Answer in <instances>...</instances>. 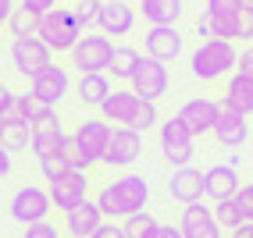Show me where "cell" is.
I'll list each match as a JSON object with an SVG mask.
<instances>
[{"mask_svg": "<svg viewBox=\"0 0 253 238\" xmlns=\"http://www.w3.org/2000/svg\"><path fill=\"white\" fill-rule=\"evenodd\" d=\"M22 238H57V228L50 220H40V224H29Z\"/></svg>", "mask_w": 253, "mask_h": 238, "instance_id": "40", "label": "cell"}, {"mask_svg": "<svg viewBox=\"0 0 253 238\" xmlns=\"http://www.w3.org/2000/svg\"><path fill=\"white\" fill-rule=\"evenodd\" d=\"M100 224H104V213H100V206H96L93 199H86L82 206H75V210L64 213V228H68L72 238H93V231Z\"/></svg>", "mask_w": 253, "mask_h": 238, "instance_id": "23", "label": "cell"}, {"mask_svg": "<svg viewBox=\"0 0 253 238\" xmlns=\"http://www.w3.org/2000/svg\"><path fill=\"white\" fill-rule=\"evenodd\" d=\"M139 50L136 46H128V43H118L114 46V54H111V64H107V78L114 82H128L132 71H136V64H139Z\"/></svg>", "mask_w": 253, "mask_h": 238, "instance_id": "27", "label": "cell"}, {"mask_svg": "<svg viewBox=\"0 0 253 238\" xmlns=\"http://www.w3.org/2000/svg\"><path fill=\"white\" fill-rule=\"evenodd\" d=\"M239 174H235V167L228 164H211L204 171V199L217 203V199H232L235 189H239Z\"/></svg>", "mask_w": 253, "mask_h": 238, "instance_id": "21", "label": "cell"}, {"mask_svg": "<svg viewBox=\"0 0 253 238\" xmlns=\"http://www.w3.org/2000/svg\"><path fill=\"white\" fill-rule=\"evenodd\" d=\"M125 235L128 238H154L157 235V228H161V220L150 213V210H139V213H132V217H125Z\"/></svg>", "mask_w": 253, "mask_h": 238, "instance_id": "30", "label": "cell"}, {"mask_svg": "<svg viewBox=\"0 0 253 238\" xmlns=\"http://www.w3.org/2000/svg\"><path fill=\"white\" fill-rule=\"evenodd\" d=\"M14 96H18V93H11V89L4 86V82H0V117L14 110Z\"/></svg>", "mask_w": 253, "mask_h": 238, "instance_id": "44", "label": "cell"}, {"mask_svg": "<svg viewBox=\"0 0 253 238\" xmlns=\"http://www.w3.org/2000/svg\"><path fill=\"white\" fill-rule=\"evenodd\" d=\"M32 142V125L18 114H4V125H0V146L7 153H22Z\"/></svg>", "mask_w": 253, "mask_h": 238, "instance_id": "25", "label": "cell"}, {"mask_svg": "<svg viewBox=\"0 0 253 238\" xmlns=\"http://www.w3.org/2000/svg\"><path fill=\"white\" fill-rule=\"evenodd\" d=\"M36 29H40V14L25 11L22 4L11 11V18H7V32H11V39H25V36H36Z\"/></svg>", "mask_w": 253, "mask_h": 238, "instance_id": "29", "label": "cell"}, {"mask_svg": "<svg viewBox=\"0 0 253 238\" xmlns=\"http://www.w3.org/2000/svg\"><path fill=\"white\" fill-rule=\"evenodd\" d=\"M171 86V75H168V64L164 61H154V57H139L136 71L128 78V89L136 93L143 103H157V100L168 93Z\"/></svg>", "mask_w": 253, "mask_h": 238, "instance_id": "6", "label": "cell"}, {"mask_svg": "<svg viewBox=\"0 0 253 238\" xmlns=\"http://www.w3.org/2000/svg\"><path fill=\"white\" fill-rule=\"evenodd\" d=\"M46 192H50V203H54L57 210H75L82 206V203L89 199V181H86V171H64L61 178H54L46 185Z\"/></svg>", "mask_w": 253, "mask_h": 238, "instance_id": "12", "label": "cell"}, {"mask_svg": "<svg viewBox=\"0 0 253 238\" xmlns=\"http://www.w3.org/2000/svg\"><path fill=\"white\" fill-rule=\"evenodd\" d=\"M139 107H143V100H139L136 93H132L128 86H114V89L107 93V100H104V103H100L96 110H100V117H104L107 125L132 128V121H136Z\"/></svg>", "mask_w": 253, "mask_h": 238, "instance_id": "14", "label": "cell"}, {"mask_svg": "<svg viewBox=\"0 0 253 238\" xmlns=\"http://www.w3.org/2000/svg\"><path fill=\"white\" fill-rule=\"evenodd\" d=\"M68 4H79V0H68Z\"/></svg>", "mask_w": 253, "mask_h": 238, "instance_id": "49", "label": "cell"}, {"mask_svg": "<svg viewBox=\"0 0 253 238\" xmlns=\"http://www.w3.org/2000/svg\"><path fill=\"white\" fill-rule=\"evenodd\" d=\"M107 139H111V125L104 117H86L75 132H72V142L79 146V153L86 157V164H100L104 160V149H107Z\"/></svg>", "mask_w": 253, "mask_h": 238, "instance_id": "13", "label": "cell"}, {"mask_svg": "<svg viewBox=\"0 0 253 238\" xmlns=\"http://www.w3.org/2000/svg\"><path fill=\"white\" fill-rule=\"evenodd\" d=\"M239 7H243V0H207L204 11L221 14V18H235V14H239Z\"/></svg>", "mask_w": 253, "mask_h": 238, "instance_id": "38", "label": "cell"}, {"mask_svg": "<svg viewBox=\"0 0 253 238\" xmlns=\"http://www.w3.org/2000/svg\"><path fill=\"white\" fill-rule=\"evenodd\" d=\"M143 153V135L136 128H111V139H107V149H104V167H114V171H122V167H132L139 160Z\"/></svg>", "mask_w": 253, "mask_h": 238, "instance_id": "11", "label": "cell"}, {"mask_svg": "<svg viewBox=\"0 0 253 238\" xmlns=\"http://www.w3.org/2000/svg\"><path fill=\"white\" fill-rule=\"evenodd\" d=\"M93 238H128V235H125V228L118 224V220H104V224L93 231Z\"/></svg>", "mask_w": 253, "mask_h": 238, "instance_id": "41", "label": "cell"}, {"mask_svg": "<svg viewBox=\"0 0 253 238\" xmlns=\"http://www.w3.org/2000/svg\"><path fill=\"white\" fill-rule=\"evenodd\" d=\"M235 39H253V7L243 4L235 14Z\"/></svg>", "mask_w": 253, "mask_h": 238, "instance_id": "36", "label": "cell"}, {"mask_svg": "<svg viewBox=\"0 0 253 238\" xmlns=\"http://www.w3.org/2000/svg\"><path fill=\"white\" fill-rule=\"evenodd\" d=\"M136 22H139V11L132 4H122V0H104L100 4V14H96V29L104 32L107 39H125L136 32Z\"/></svg>", "mask_w": 253, "mask_h": 238, "instance_id": "10", "label": "cell"}, {"mask_svg": "<svg viewBox=\"0 0 253 238\" xmlns=\"http://www.w3.org/2000/svg\"><path fill=\"white\" fill-rule=\"evenodd\" d=\"M100 4H104V0H79V4H72V14H75V22H79L82 32H89V29L96 25Z\"/></svg>", "mask_w": 253, "mask_h": 238, "instance_id": "33", "label": "cell"}, {"mask_svg": "<svg viewBox=\"0 0 253 238\" xmlns=\"http://www.w3.org/2000/svg\"><path fill=\"white\" fill-rule=\"evenodd\" d=\"M14 7H18L14 0H0V29L7 25V18H11V11H14Z\"/></svg>", "mask_w": 253, "mask_h": 238, "instance_id": "46", "label": "cell"}, {"mask_svg": "<svg viewBox=\"0 0 253 238\" xmlns=\"http://www.w3.org/2000/svg\"><path fill=\"white\" fill-rule=\"evenodd\" d=\"M235 61H239V50H235L232 39H204L193 57H189V68H193V78L200 82H217L235 71Z\"/></svg>", "mask_w": 253, "mask_h": 238, "instance_id": "2", "label": "cell"}, {"mask_svg": "<svg viewBox=\"0 0 253 238\" xmlns=\"http://www.w3.org/2000/svg\"><path fill=\"white\" fill-rule=\"evenodd\" d=\"M211 135L217 139V146H221V149H239V146H246V139H250V117H243V114L221 107V114H217V125H214Z\"/></svg>", "mask_w": 253, "mask_h": 238, "instance_id": "20", "label": "cell"}, {"mask_svg": "<svg viewBox=\"0 0 253 238\" xmlns=\"http://www.w3.org/2000/svg\"><path fill=\"white\" fill-rule=\"evenodd\" d=\"M22 7L32 11V14H46V11L57 7V0H22Z\"/></svg>", "mask_w": 253, "mask_h": 238, "instance_id": "43", "label": "cell"}, {"mask_svg": "<svg viewBox=\"0 0 253 238\" xmlns=\"http://www.w3.org/2000/svg\"><path fill=\"white\" fill-rule=\"evenodd\" d=\"M4 174H11V153L0 146V178H4Z\"/></svg>", "mask_w": 253, "mask_h": 238, "instance_id": "47", "label": "cell"}, {"mask_svg": "<svg viewBox=\"0 0 253 238\" xmlns=\"http://www.w3.org/2000/svg\"><path fill=\"white\" fill-rule=\"evenodd\" d=\"M154 238H182V231H178V224H161Z\"/></svg>", "mask_w": 253, "mask_h": 238, "instance_id": "45", "label": "cell"}, {"mask_svg": "<svg viewBox=\"0 0 253 238\" xmlns=\"http://www.w3.org/2000/svg\"><path fill=\"white\" fill-rule=\"evenodd\" d=\"M221 107H225V110H235V114H243V117L253 114V78H250V75H239V71L228 75V86H225V96H221Z\"/></svg>", "mask_w": 253, "mask_h": 238, "instance_id": "22", "label": "cell"}, {"mask_svg": "<svg viewBox=\"0 0 253 238\" xmlns=\"http://www.w3.org/2000/svg\"><path fill=\"white\" fill-rule=\"evenodd\" d=\"M161 125V114H157V103H143L139 114H136V121H132V128H136L139 135L150 132V128H157Z\"/></svg>", "mask_w": 253, "mask_h": 238, "instance_id": "35", "label": "cell"}, {"mask_svg": "<svg viewBox=\"0 0 253 238\" xmlns=\"http://www.w3.org/2000/svg\"><path fill=\"white\" fill-rule=\"evenodd\" d=\"M54 61L50 46L40 39V36H25V39H11V68L18 71L22 78H32L40 75L43 68Z\"/></svg>", "mask_w": 253, "mask_h": 238, "instance_id": "8", "label": "cell"}, {"mask_svg": "<svg viewBox=\"0 0 253 238\" xmlns=\"http://www.w3.org/2000/svg\"><path fill=\"white\" fill-rule=\"evenodd\" d=\"M64 139H68V135H64V128L57 121V110H50L46 117L32 121V142H29V149L36 153V160H43V157H50V153H61Z\"/></svg>", "mask_w": 253, "mask_h": 238, "instance_id": "17", "label": "cell"}, {"mask_svg": "<svg viewBox=\"0 0 253 238\" xmlns=\"http://www.w3.org/2000/svg\"><path fill=\"white\" fill-rule=\"evenodd\" d=\"M107 93H111V78H107V71L79 75V82H75V96H79L82 107H100V103L107 100Z\"/></svg>", "mask_w": 253, "mask_h": 238, "instance_id": "24", "label": "cell"}, {"mask_svg": "<svg viewBox=\"0 0 253 238\" xmlns=\"http://www.w3.org/2000/svg\"><path fill=\"white\" fill-rule=\"evenodd\" d=\"M36 164H40V174H43L46 181H54V178H61L64 171H72V167L64 164L61 153H50V157H43V160H36Z\"/></svg>", "mask_w": 253, "mask_h": 238, "instance_id": "34", "label": "cell"}, {"mask_svg": "<svg viewBox=\"0 0 253 238\" xmlns=\"http://www.w3.org/2000/svg\"><path fill=\"white\" fill-rule=\"evenodd\" d=\"M157 142H161V157L171 164V167H185V164H193L196 135L185 128L178 117H168V121H161V125H157Z\"/></svg>", "mask_w": 253, "mask_h": 238, "instance_id": "4", "label": "cell"}, {"mask_svg": "<svg viewBox=\"0 0 253 238\" xmlns=\"http://www.w3.org/2000/svg\"><path fill=\"white\" fill-rule=\"evenodd\" d=\"M211 210H214V220L221 224V231H235L239 224H246V217L239 210V203H235V196L232 199H217Z\"/></svg>", "mask_w": 253, "mask_h": 238, "instance_id": "31", "label": "cell"}, {"mask_svg": "<svg viewBox=\"0 0 253 238\" xmlns=\"http://www.w3.org/2000/svg\"><path fill=\"white\" fill-rule=\"evenodd\" d=\"M196 32H200L204 39H235V18H221V14L200 11Z\"/></svg>", "mask_w": 253, "mask_h": 238, "instance_id": "28", "label": "cell"}, {"mask_svg": "<svg viewBox=\"0 0 253 238\" xmlns=\"http://www.w3.org/2000/svg\"><path fill=\"white\" fill-rule=\"evenodd\" d=\"M0 125H4V117H0Z\"/></svg>", "mask_w": 253, "mask_h": 238, "instance_id": "51", "label": "cell"}, {"mask_svg": "<svg viewBox=\"0 0 253 238\" xmlns=\"http://www.w3.org/2000/svg\"><path fill=\"white\" fill-rule=\"evenodd\" d=\"M235 203H239V210L246 220H253V181H243L239 189H235Z\"/></svg>", "mask_w": 253, "mask_h": 238, "instance_id": "39", "label": "cell"}, {"mask_svg": "<svg viewBox=\"0 0 253 238\" xmlns=\"http://www.w3.org/2000/svg\"><path fill=\"white\" fill-rule=\"evenodd\" d=\"M61 157H64V164H68L72 171H89V164H86V157L79 153V146L72 142V135L64 139V149H61Z\"/></svg>", "mask_w": 253, "mask_h": 238, "instance_id": "37", "label": "cell"}, {"mask_svg": "<svg viewBox=\"0 0 253 238\" xmlns=\"http://www.w3.org/2000/svg\"><path fill=\"white\" fill-rule=\"evenodd\" d=\"M36 36L50 46V54H68V50L82 39V29H79V22H75L72 7H54V11L40 14Z\"/></svg>", "mask_w": 253, "mask_h": 238, "instance_id": "3", "label": "cell"}, {"mask_svg": "<svg viewBox=\"0 0 253 238\" xmlns=\"http://www.w3.org/2000/svg\"><path fill=\"white\" fill-rule=\"evenodd\" d=\"M111 54H114V43L104 36V32H82V39L68 50L72 68H75L79 75H89V71H107Z\"/></svg>", "mask_w": 253, "mask_h": 238, "instance_id": "5", "label": "cell"}, {"mask_svg": "<svg viewBox=\"0 0 253 238\" xmlns=\"http://www.w3.org/2000/svg\"><path fill=\"white\" fill-rule=\"evenodd\" d=\"M68 89H72V75H68V68H64V64H54V61H50L40 75H32V78H29V93H32V96H40L43 103H46V107H54V110H57L61 100L68 96Z\"/></svg>", "mask_w": 253, "mask_h": 238, "instance_id": "9", "label": "cell"}, {"mask_svg": "<svg viewBox=\"0 0 253 238\" xmlns=\"http://www.w3.org/2000/svg\"><path fill=\"white\" fill-rule=\"evenodd\" d=\"M235 71H239V75H250V78H253V43L239 50V61H235Z\"/></svg>", "mask_w": 253, "mask_h": 238, "instance_id": "42", "label": "cell"}, {"mask_svg": "<svg viewBox=\"0 0 253 238\" xmlns=\"http://www.w3.org/2000/svg\"><path fill=\"white\" fill-rule=\"evenodd\" d=\"M243 4H246V0H243Z\"/></svg>", "mask_w": 253, "mask_h": 238, "instance_id": "52", "label": "cell"}, {"mask_svg": "<svg viewBox=\"0 0 253 238\" xmlns=\"http://www.w3.org/2000/svg\"><path fill=\"white\" fill-rule=\"evenodd\" d=\"M217 114H221V103L211 96H193V100H185L182 110L175 114L178 121L189 128L193 135H211L214 125H217Z\"/></svg>", "mask_w": 253, "mask_h": 238, "instance_id": "15", "label": "cell"}, {"mask_svg": "<svg viewBox=\"0 0 253 238\" xmlns=\"http://www.w3.org/2000/svg\"><path fill=\"white\" fill-rule=\"evenodd\" d=\"M246 4H250V7H253V0H246Z\"/></svg>", "mask_w": 253, "mask_h": 238, "instance_id": "50", "label": "cell"}, {"mask_svg": "<svg viewBox=\"0 0 253 238\" xmlns=\"http://www.w3.org/2000/svg\"><path fill=\"white\" fill-rule=\"evenodd\" d=\"M168 196L182 206H189V203H204V171L193 164L185 167H175L171 171V181H168Z\"/></svg>", "mask_w": 253, "mask_h": 238, "instance_id": "19", "label": "cell"}, {"mask_svg": "<svg viewBox=\"0 0 253 238\" xmlns=\"http://www.w3.org/2000/svg\"><path fill=\"white\" fill-rule=\"evenodd\" d=\"M136 11L143 14L146 25H175L182 18V0H136Z\"/></svg>", "mask_w": 253, "mask_h": 238, "instance_id": "26", "label": "cell"}, {"mask_svg": "<svg viewBox=\"0 0 253 238\" xmlns=\"http://www.w3.org/2000/svg\"><path fill=\"white\" fill-rule=\"evenodd\" d=\"M178 231H182V238H221V224L214 220V210L207 203H189V206H182Z\"/></svg>", "mask_w": 253, "mask_h": 238, "instance_id": "18", "label": "cell"}, {"mask_svg": "<svg viewBox=\"0 0 253 238\" xmlns=\"http://www.w3.org/2000/svg\"><path fill=\"white\" fill-rule=\"evenodd\" d=\"M182 54V32L175 25H150L143 32V57L154 61H175Z\"/></svg>", "mask_w": 253, "mask_h": 238, "instance_id": "16", "label": "cell"}, {"mask_svg": "<svg viewBox=\"0 0 253 238\" xmlns=\"http://www.w3.org/2000/svg\"><path fill=\"white\" fill-rule=\"evenodd\" d=\"M54 107H46L40 96H32V93H18L14 96V110L11 114H18V117H25V121L32 125V121H40V117H46Z\"/></svg>", "mask_w": 253, "mask_h": 238, "instance_id": "32", "label": "cell"}, {"mask_svg": "<svg viewBox=\"0 0 253 238\" xmlns=\"http://www.w3.org/2000/svg\"><path fill=\"white\" fill-rule=\"evenodd\" d=\"M50 210H54V203H50V192H46V189H40V185H22V189L11 196V203H7L11 220H18L22 228L46 220V217H50Z\"/></svg>", "mask_w": 253, "mask_h": 238, "instance_id": "7", "label": "cell"}, {"mask_svg": "<svg viewBox=\"0 0 253 238\" xmlns=\"http://www.w3.org/2000/svg\"><path fill=\"white\" fill-rule=\"evenodd\" d=\"M122 4H136V0H122Z\"/></svg>", "mask_w": 253, "mask_h": 238, "instance_id": "48", "label": "cell"}, {"mask_svg": "<svg viewBox=\"0 0 253 238\" xmlns=\"http://www.w3.org/2000/svg\"><path fill=\"white\" fill-rule=\"evenodd\" d=\"M146 199H150V181L143 174H122V178L107 181L93 203L100 206L104 220H125L132 213L146 210Z\"/></svg>", "mask_w": 253, "mask_h": 238, "instance_id": "1", "label": "cell"}]
</instances>
